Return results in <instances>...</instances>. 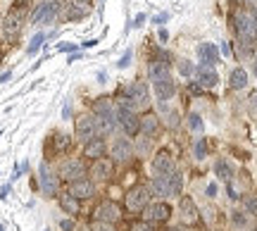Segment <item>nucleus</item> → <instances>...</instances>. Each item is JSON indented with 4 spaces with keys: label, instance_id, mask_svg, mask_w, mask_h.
Instances as JSON below:
<instances>
[{
    "label": "nucleus",
    "instance_id": "42",
    "mask_svg": "<svg viewBox=\"0 0 257 231\" xmlns=\"http://www.w3.org/2000/svg\"><path fill=\"white\" fill-rule=\"evenodd\" d=\"M205 193H207V198H214V195H217V184H207Z\"/></svg>",
    "mask_w": 257,
    "mask_h": 231
},
{
    "label": "nucleus",
    "instance_id": "20",
    "mask_svg": "<svg viewBox=\"0 0 257 231\" xmlns=\"http://www.w3.org/2000/svg\"><path fill=\"white\" fill-rule=\"evenodd\" d=\"M91 176H93V181H107L112 176V162L105 160V157L95 160L91 165Z\"/></svg>",
    "mask_w": 257,
    "mask_h": 231
},
{
    "label": "nucleus",
    "instance_id": "19",
    "mask_svg": "<svg viewBox=\"0 0 257 231\" xmlns=\"http://www.w3.org/2000/svg\"><path fill=\"white\" fill-rule=\"evenodd\" d=\"M198 57H200L202 65L214 67L219 62V48L214 46V43H200L198 46Z\"/></svg>",
    "mask_w": 257,
    "mask_h": 231
},
{
    "label": "nucleus",
    "instance_id": "37",
    "mask_svg": "<svg viewBox=\"0 0 257 231\" xmlns=\"http://www.w3.org/2000/svg\"><path fill=\"white\" fill-rule=\"evenodd\" d=\"M69 146V136H64V134H57L55 139V150H64Z\"/></svg>",
    "mask_w": 257,
    "mask_h": 231
},
{
    "label": "nucleus",
    "instance_id": "50",
    "mask_svg": "<svg viewBox=\"0 0 257 231\" xmlns=\"http://www.w3.org/2000/svg\"><path fill=\"white\" fill-rule=\"evenodd\" d=\"M255 24H257V12H255Z\"/></svg>",
    "mask_w": 257,
    "mask_h": 231
},
{
    "label": "nucleus",
    "instance_id": "15",
    "mask_svg": "<svg viewBox=\"0 0 257 231\" xmlns=\"http://www.w3.org/2000/svg\"><path fill=\"white\" fill-rule=\"evenodd\" d=\"M195 83H198L200 88H214V86L219 83L217 69H214V67H207V65H200L195 69Z\"/></svg>",
    "mask_w": 257,
    "mask_h": 231
},
{
    "label": "nucleus",
    "instance_id": "4",
    "mask_svg": "<svg viewBox=\"0 0 257 231\" xmlns=\"http://www.w3.org/2000/svg\"><path fill=\"white\" fill-rule=\"evenodd\" d=\"M38 186L46 195H60V176L50 169L48 162H41L38 167Z\"/></svg>",
    "mask_w": 257,
    "mask_h": 231
},
{
    "label": "nucleus",
    "instance_id": "17",
    "mask_svg": "<svg viewBox=\"0 0 257 231\" xmlns=\"http://www.w3.org/2000/svg\"><path fill=\"white\" fill-rule=\"evenodd\" d=\"M91 10H93L91 0H67V12H64V17L67 19H81V17H86Z\"/></svg>",
    "mask_w": 257,
    "mask_h": 231
},
{
    "label": "nucleus",
    "instance_id": "33",
    "mask_svg": "<svg viewBox=\"0 0 257 231\" xmlns=\"http://www.w3.org/2000/svg\"><path fill=\"white\" fill-rule=\"evenodd\" d=\"M131 231H155V224H150V222H134L131 224Z\"/></svg>",
    "mask_w": 257,
    "mask_h": 231
},
{
    "label": "nucleus",
    "instance_id": "1",
    "mask_svg": "<svg viewBox=\"0 0 257 231\" xmlns=\"http://www.w3.org/2000/svg\"><path fill=\"white\" fill-rule=\"evenodd\" d=\"M233 29H236V34H238L240 43H252V41H257L255 15H248V12H236V15H233Z\"/></svg>",
    "mask_w": 257,
    "mask_h": 231
},
{
    "label": "nucleus",
    "instance_id": "14",
    "mask_svg": "<svg viewBox=\"0 0 257 231\" xmlns=\"http://www.w3.org/2000/svg\"><path fill=\"white\" fill-rule=\"evenodd\" d=\"M153 172H155L157 176H167V174H172V172H176L174 157L169 155L167 150H160V153L153 157Z\"/></svg>",
    "mask_w": 257,
    "mask_h": 231
},
{
    "label": "nucleus",
    "instance_id": "40",
    "mask_svg": "<svg viewBox=\"0 0 257 231\" xmlns=\"http://www.w3.org/2000/svg\"><path fill=\"white\" fill-rule=\"evenodd\" d=\"M72 117V102H69V98L64 100V107H62V120H69Z\"/></svg>",
    "mask_w": 257,
    "mask_h": 231
},
{
    "label": "nucleus",
    "instance_id": "9",
    "mask_svg": "<svg viewBox=\"0 0 257 231\" xmlns=\"http://www.w3.org/2000/svg\"><path fill=\"white\" fill-rule=\"evenodd\" d=\"M172 217V207L169 203H148V207L143 210V219L150 224H157V222H167Z\"/></svg>",
    "mask_w": 257,
    "mask_h": 231
},
{
    "label": "nucleus",
    "instance_id": "18",
    "mask_svg": "<svg viewBox=\"0 0 257 231\" xmlns=\"http://www.w3.org/2000/svg\"><path fill=\"white\" fill-rule=\"evenodd\" d=\"M69 193L76 198V200H88L95 195V186H93L91 179H81V181H74L69 186Z\"/></svg>",
    "mask_w": 257,
    "mask_h": 231
},
{
    "label": "nucleus",
    "instance_id": "39",
    "mask_svg": "<svg viewBox=\"0 0 257 231\" xmlns=\"http://www.w3.org/2000/svg\"><path fill=\"white\" fill-rule=\"evenodd\" d=\"M245 207L250 214H257V198H245Z\"/></svg>",
    "mask_w": 257,
    "mask_h": 231
},
{
    "label": "nucleus",
    "instance_id": "11",
    "mask_svg": "<svg viewBox=\"0 0 257 231\" xmlns=\"http://www.w3.org/2000/svg\"><path fill=\"white\" fill-rule=\"evenodd\" d=\"M153 88H155L157 100H160V102H167V100H172V98H174L176 83H174V79H172V74H167V76H160V79H155V81H153Z\"/></svg>",
    "mask_w": 257,
    "mask_h": 231
},
{
    "label": "nucleus",
    "instance_id": "30",
    "mask_svg": "<svg viewBox=\"0 0 257 231\" xmlns=\"http://www.w3.org/2000/svg\"><path fill=\"white\" fill-rule=\"evenodd\" d=\"M193 157H195V160H205V157H207V141L205 139L195 141V146H193Z\"/></svg>",
    "mask_w": 257,
    "mask_h": 231
},
{
    "label": "nucleus",
    "instance_id": "43",
    "mask_svg": "<svg viewBox=\"0 0 257 231\" xmlns=\"http://www.w3.org/2000/svg\"><path fill=\"white\" fill-rule=\"evenodd\" d=\"M167 19H169V15H167V12H162V15H157V17L153 19V24H165Z\"/></svg>",
    "mask_w": 257,
    "mask_h": 231
},
{
    "label": "nucleus",
    "instance_id": "34",
    "mask_svg": "<svg viewBox=\"0 0 257 231\" xmlns=\"http://www.w3.org/2000/svg\"><path fill=\"white\" fill-rule=\"evenodd\" d=\"M131 57H134V50H131V48H128L126 53H124V55H121V60H119V62H117V69H126V67L131 65Z\"/></svg>",
    "mask_w": 257,
    "mask_h": 231
},
{
    "label": "nucleus",
    "instance_id": "2",
    "mask_svg": "<svg viewBox=\"0 0 257 231\" xmlns=\"http://www.w3.org/2000/svg\"><path fill=\"white\" fill-rule=\"evenodd\" d=\"M24 19H27V10L12 8L3 19V36L8 41H15L22 34V29H24Z\"/></svg>",
    "mask_w": 257,
    "mask_h": 231
},
{
    "label": "nucleus",
    "instance_id": "51",
    "mask_svg": "<svg viewBox=\"0 0 257 231\" xmlns=\"http://www.w3.org/2000/svg\"><path fill=\"white\" fill-rule=\"evenodd\" d=\"M169 231H179V229H169Z\"/></svg>",
    "mask_w": 257,
    "mask_h": 231
},
{
    "label": "nucleus",
    "instance_id": "8",
    "mask_svg": "<svg viewBox=\"0 0 257 231\" xmlns=\"http://www.w3.org/2000/svg\"><path fill=\"white\" fill-rule=\"evenodd\" d=\"M93 219L95 222H107V224H117L121 219V210L117 207V203L112 200H105L100 203L95 210H93Z\"/></svg>",
    "mask_w": 257,
    "mask_h": 231
},
{
    "label": "nucleus",
    "instance_id": "26",
    "mask_svg": "<svg viewBox=\"0 0 257 231\" xmlns=\"http://www.w3.org/2000/svg\"><path fill=\"white\" fill-rule=\"evenodd\" d=\"M214 174H217V179L229 184L231 179H233V167H231V162H226V160H217V162H214Z\"/></svg>",
    "mask_w": 257,
    "mask_h": 231
},
{
    "label": "nucleus",
    "instance_id": "28",
    "mask_svg": "<svg viewBox=\"0 0 257 231\" xmlns=\"http://www.w3.org/2000/svg\"><path fill=\"white\" fill-rule=\"evenodd\" d=\"M231 222H233V226H236V229H248V226H250V214L236 210V212H231Z\"/></svg>",
    "mask_w": 257,
    "mask_h": 231
},
{
    "label": "nucleus",
    "instance_id": "13",
    "mask_svg": "<svg viewBox=\"0 0 257 231\" xmlns=\"http://www.w3.org/2000/svg\"><path fill=\"white\" fill-rule=\"evenodd\" d=\"M57 3H38L36 10H34V15H31V22L34 24H50L57 15Z\"/></svg>",
    "mask_w": 257,
    "mask_h": 231
},
{
    "label": "nucleus",
    "instance_id": "32",
    "mask_svg": "<svg viewBox=\"0 0 257 231\" xmlns=\"http://www.w3.org/2000/svg\"><path fill=\"white\" fill-rule=\"evenodd\" d=\"M43 41H46V34H36V36L31 38V43H29V48H27L29 55L38 53V50H41V46H43Z\"/></svg>",
    "mask_w": 257,
    "mask_h": 231
},
{
    "label": "nucleus",
    "instance_id": "24",
    "mask_svg": "<svg viewBox=\"0 0 257 231\" xmlns=\"http://www.w3.org/2000/svg\"><path fill=\"white\" fill-rule=\"evenodd\" d=\"M229 86L233 91H240V88H245L248 86V72L243 69V67H236V69H231L229 74Z\"/></svg>",
    "mask_w": 257,
    "mask_h": 231
},
{
    "label": "nucleus",
    "instance_id": "23",
    "mask_svg": "<svg viewBox=\"0 0 257 231\" xmlns=\"http://www.w3.org/2000/svg\"><path fill=\"white\" fill-rule=\"evenodd\" d=\"M141 131L146 134V139H150V136H155L157 131H160V117L157 114H146V117H141Z\"/></svg>",
    "mask_w": 257,
    "mask_h": 231
},
{
    "label": "nucleus",
    "instance_id": "21",
    "mask_svg": "<svg viewBox=\"0 0 257 231\" xmlns=\"http://www.w3.org/2000/svg\"><path fill=\"white\" fill-rule=\"evenodd\" d=\"M105 153H107V143L102 139H93V141H88V143H83V155L91 157L93 162L105 157Z\"/></svg>",
    "mask_w": 257,
    "mask_h": 231
},
{
    "label": "nucleus",
    "instance_id": "12",
    "mask_svg": "<svg viewBox=\"0 0 257 231\" xmlns=\"http://www.w3.org/2000/svg\"><path fill=\"white\" fill-rule=\"evenodd\" d=\"M110 155L114 162H128L131 157H134V146H131V141L128 139H114L110 143Z\"/></svg>",
    "mask_w": 257,
    "mask_h": 231
},
{
    "label": "nucleus",
    "instance_id": "25",
    "mask_svg": "<svg viewBox=\"0 0 257 231\" xmlns=\"http://www.w3.org/2000/svg\"><path fill=\"white\" fill-rule=\"evenodd\" d=\"M57 200H60V207H62L67 214H79L81 212V205H79V200H76L72 193H60L57 195Z\"/></svg>",
    "mask_w": 257,
    "mask_h": 231
},
{
    "label": "nucleus",
    "instance_id": "38",
    "mask_svg": "<svg viewBox=\"0 0 257 231\" xmlns=\"http://www.w3.org/2000/svg\"><path fill=\"white\" fill-rule=\"evenodd\" d=\"M248 110L252 112V114H257V91H252L250 93V98H248Z\"/></svg>",
    "mask_w": 257,
    "mask_h": 231
},
{
    "label": "nucleus",
    "instance_id": "27",
    "mask_svg": "<svg viewBox=\"0 0 257 231\" xmlns=\"http://www.w3.org/2000/svg\"><path fill=\"white\" fill-rule=\"evenodd\" d=\"M167 179H169L172 195H181V191H184V176H181V172H172V174H167Z\"/></svg>",
    "mask_w": 257,
    "mask_h": 231
},
{
    "label": "nucleus",
    "instance_id": "3",
    "mask_svg": "<svg viewBox=\"0 0 257 231\" xmlns=\"http://www.w3.org/2000/svg\"><path fill=\"white\" fill-rule=\"evenodd\" d=\"M74 134L76 139L88 143L93 139H100V129H98V117L95 114H81L76 120V127H74Z\"/></svg>",
    "mask_w": 257,
    "mask_h": 231
},
{
    "label": "nucleus",
    "instance_id": "45",
    "mask_svg": "<svg viewBox=\"0 0 257 231\" xmlns=\"http://www.w3.org/2000/svg\"><path fill=\"white\" fill-rule=\"evenodd\" d=\"M219 50H221V55H226V57L231 55V46H229V43H226V41L221 43V48H219Z\"/></svg>",
    "mask_w": 257,
    "mask_h": 231
},
{
    "label": "nucleus",
    "instance_id": "29",
    "mask_svg": "<svg viewBox=\"0 0 257 231\" xmlns=\"http://www.w3.org/2000/svg\"><path fill=\"white\" fill-rule=\"evenodd\" d=\"M188 129L195 131V134H200V131L205 129V122H202V117L198 112H191V114H188Z\"/></svg>",
    "mask_w": 257,
    "mask_h": 231
},
{
    "label": "nucleus",
    "instance_id": "6",
    "mask_svg": "<svg viewBox=\"0 0 257 231\" xmlns=\"http://www.w3.org/2000/svg\"><path fill=\"white\" fill-rule=\"evenodd\" d=\"M117 124H119V129L126 134L128 139L141 134V117L136 112L126 110V107H119V105H117Z\"/></svg>",
    "mask_w": 257,
    "mask_h": 231
},
{
    "label": "nucleus",
    "instance_id": "10",
    "mask_svg": "<svg viewBox=\"0 0 257 231\" xmlns=\"http://www.w3.org/2000/svg\"><path fill=\"white\" fill-rule=\"evenodd\" d=\"M126 98L136 105V110L148 107V102H150V91H148V83L146 81H134L126 88Z\"/></svg>",
    "mask_w": 257,
    "mask_h": 231
},
{
    "label": "nucleus",
    "instance_id": "36",
    "mask_svg": "<svg viewBox=\"0 0 257 231\" xmlns=\"http://www.w3.org/2000/svg\"><path fill=\"white\" fill-rule=\"evenodd\" d=\"M91 231H117L114 224H107V222H93L91 224Z\"/></svg>",
    "mask_w": 257,
    "mask_h": 231
},
{
    "label": "nucleus",
    "instance_id": "49",
    "mask_svg": "<svg viewBox=\"0 0 257 231\" xmlns=\"http://www.w3.org/2000/svg\"><path fill=\"white\" fill-rule=\"evenodd\" d=\"M79 231H91V226H83V229H79Z\"/></svg>",
    "mask_w": 257,
    "mask_h": 231
},
{
    "label": "nucleus",
    "instance_id": "16",
    "mask_svg": "<svg viewBox=\"0 0 257 231\" xmlns=\"http://www.w3.org/2000/svg\"><path fill=\"white\" fill-rule=\"evenodd\" d=\"M179 217H181V222L184 224H195L200 219V212H198V205L193 203V198H181L179 200Z\"/></svg>",
    "mask_w": 257,
    "mask_h": 231
},
{
    "label": "nucleus",
    "instance_id": "44",
    "mask_svg": "<svg viewBox=\"0 0 257 231\" xmlns=\"http://www.w3.org/2000/svg\"><path fill=\"white\" fill-rule=\"evenodd\" d=\"M143 22H146V15L141 12V15H136V19H134V24H131V27H141Z\"/></svg>",
    "mask_w": 257,
    "mask_h": 231
},
{
    "label": "nucleus",
    "instance_id": "7",
    "mask_svg": "<svg viewBox=\"0 0 257 231\" xmlns=\"http://www.w3.org/2000/svg\"><path fill=\"white\" fill-rule=\"evenodd\" d=\"M57 176H60V179H64V181H69V184H74V181H81L83 176H86V165H83L81 160H76V157H69V160H64L62 165H60Z\"/></svg>",
    "mask_w": 257,
    "mask_h": 231
},
{
    "label": "nucleus",
    "instance_id": "48",
    "mask_svg": "<svg viewBox=\"0 0 257 231\" xmlns=\"http://www.w3.org/2000/svg\"><path fill=\"white\" fill-rule=\"evenodd\" d=\"M252 74H255V76H257V55H255V57H252Z\"/></svg>",
    "mask_w": 257,
    "mask_h": 231
},
{
    "label": "nucleus",
    "instance_id": "31",
    "mask_svg": "<svg viewBox=\"0 0 257 231\" xmlns=\"http://www.w3.org/2000/svg\"><path fill=\"white\" fill-rule=\"evenodd\" d=\"M195 69H198V67L193 65L191 60H179V72H181V76H186V79H188V76H195Z\"/></svg>",
    "mask_w": 257,
    "mask_h": 231
},
{
    "label": "nucleus",
    "instance_id": "35",
    "mask_svg": "<svg viewBox=\"0 0 257 231\" xmlns=\"http://www.w3.org/2000/svg\"><path fill=\"white\" fill-rule=\"evenodd\" d=\"M167 127H169V129H176V127H179V112L176 110L167 112Z\"/></svg>",
    "mask_w": 257,
    "mask_h": 231
},
{
    "label": "nucleus",
    "instance_id": "22",
    "mask_svg": "<svg viewBox=\"0 0 257 231\" xmlns=\"http://www.w3.org/2000/svg\"><path fill=\"white\" fill-rule=\"evenodd\" d=\"M148 188H150V195H157V198H169V195H172V191H169V179H167V176H153Z\"/></svg>",
    "mask_w": 257,
    "mask_h": 231
},
{
    "label": "nucleus",
    "instance_id": "41",
    "mask_svg": "<svg viewBox=\"0 0 257 231\" xmlns=\"http://www.w3.org/2000/svg\"><path fill=\"white\" fill-rule=\"evenodd\" d=\"M60 229L62 231H74V222L72 219H62V222H60Z\"/></svg>",
    "mask_w": 257,
    "mask_h": 231
},
{
    "label": "nucleus",
    "instance_id": "5",
    "mask_svg": "<svg viewBox=\"0 0 257 231\" xmlns=\"http://www.w3.org/2000/svg\"><path fill=\"white\" fill-rule=\"evenodd\" d=\"M150 203V188L148 186H134L126 193V210L128 212H143Z\"/></svg>",
    "mask_w": 257,
    "mask_h": 231
},
{
    "label": "nucleus",
    "instance_id": "46",
    "mask_svg": "<svg viewBox=\"0 0 257 231\" xmlns=\"http://www.w3.org/2000/svg\"><path fill=\"white\" fill-rule=\"evenodd\" d=\"M95 43H98V38H91V41H83V43H81V48H93V46H95Z\"/></svg>",
    "mask_w": 257,
    "mask_h": 231
},
{
    "label": "nucleus",
    "instance_id": "47",
    "mask_svg": "<svg viewBox=\"0 0 257 231\" xmlns=\"http://www.w3.org/2000/svg\"><path fill=\"white\" fill-rule=\"evenodd\" d=\"M167 38H169V34H167L165 29H160V41H165V43H167Z\"/></svg>",
    "mask_w": 257,
    "mask_h": 231
}]
</instances>
